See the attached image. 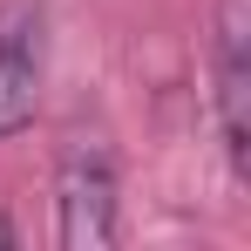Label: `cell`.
Returning <instances> with one entry per match:
<instances>
[{
	"label": "cell",
	"mask_w": 251,
	"mask_h": 251,
	"mask_svg": "<svg viewBox=\"0 0 251 251\" xmlns=\"http://www.w3.org/2000/svg\"><path fill=\"white\" fill-rule=\"evenodd\" d=\"M54 238L68 251L116 245V163L102 143H75L54 176Z\"/></svg>",
	"instance_id": "1"
},
{
	"label": "cell",
	"mask_w": 251,
	"mask_h": 251,
	"mask_svg": "<svg viewBox=\"0 0 251 251\" xmlns=\"http://www.w3.org/2000/svg\"><path fill=\"white\" fill-rule=\"evenodd\" d=\"M41 102V7H0V136L34 123Z\"/></svg>",
	"instance_id": "2"
},
{
	"label": "cell",
	"mask_w": 251,
	"mask_h": 251,
	"mask_svg": "<svg viewBox=\"0 0 251 251\" xmlns=\"http://www.w3.org/2000/svg\"><path fill=\"white\" fill-rule=\"evenodd\" d=\"M217 109H224V150L231 163L251 170V48H245V21H224L217 41Z\"/></svg>",
	"instance_id": "3"
}]
</instances>
